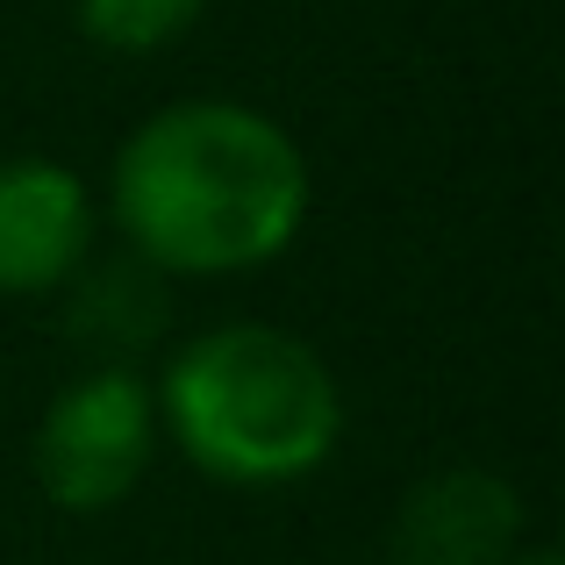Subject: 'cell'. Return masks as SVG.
Listing matches in <instances>:
<instances>
[{"mask_svg":"<svg viewBox=\"0 0 565 565\" xmlns=\"http://www.w3.org/2000/svg\"><path fill=\"white\" fill-rule=\"evenodd\" d=\"M172 444L230 487H279L337 451L344 401L301 337L273 322H222L180 344L158 386Z\"/></svg>","mask_w":565,"mask_h":565,"instance_id":"2","label":"cell"},{"mask_svg":"<svg viewBox=\"0 0 565 565\" xmlns=\"http://www.w3.org/2000/svg\"><path fill=\"white\" fill-rule=\"evenodd\" d=\"M94 250V193L72 166L0 158V294H51L86 273Z\"/></svg>","mask_w":565,"mask_h":565,"instance_id":"4","label":"cell"},{"mask_svg":"<svg viewBox=\"0 0 565 565\" xmlns=\"http://www.w3.org/2000/svg\"><path fill=\"white\" fill-rule=\"evenodd\" d=\"M509 565H558V558H552V552H515Z\"/></svg>","mask_w":565,"mask_h":565,"instance_id":"8","label":"cell"},{"mask_svg":"<svg viewBox=\"0 0 565 565\" xmlns=\"http://www.w3.org/2000/svg\"><path fill=\"white\" fill-rule=\"evenodd\" d=\"M72 330H79V344L108 351V365H122L137 344H151V330H166V294H158L151 265L137 258V265L94 273L72 301Z\"/></svg>","mask_w":565,"mask_h":565,"instance_id":"6","label":"cell"},{"mask_svg":"<svg viewBox=\"0 0 565 565\" xmlns=\"http://www.w3.org/2000/svg\"><path fill=\"white\" fill-rule=\"evenodd\" d=\"M523 552V494L494 472H437L394 515L401 565H509Z\"/></svg>","mask_w":565,"mask_h":565,"instance_id":"5","label":"cell"},{"mask_svg":"<svg viewBox=\"0 0 565 565\" xmlns=\"http://www.w3.org/2000/svg\"><path fill=\"white\" fill-rule=\"evenodd\" d=\"M115 222L151 273H250L308 222L301 143L244 100L158 108L115 158Z\"/></svg>","mask_w":565,"mask_h":565,"instance_id":"1","label":"cell"},{"mask_svg":"<svg viewBox=\"0 0 565 565\" xmlns=\"http://www.w3.org/2000/svg\"><path fill=\"white\" fill-rule=\"evenodd\" d=\"M151 451H158V394L129 365H100V373L72 380L36 423V480L72 515H100L129 501Z\"/></svg>","mask_w":565,"mask_h":565,"instance_id":"3","label":"cell"},{"mask_svg":"<svg viewBox=\"0 0 565 565\" xmlns=\"http://www.w3.org/2000/svg\"><path fill=\"white\" fill-rule=\"evenodd\" d=\"M201 8L207 0H79V29L100 51L143 57V51H166L180 29H193Z\"/></svg>","mask_w":565,"mask_h":565,"instance_id":"7","label":"cell"}]
</instances>
